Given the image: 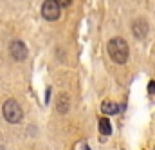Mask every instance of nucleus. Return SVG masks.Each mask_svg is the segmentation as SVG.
<instances>
[{
    "label": "nucleus",
    "instance_id": "6e6552de",
    "mask_svg": "<svg viewBox=\"0 0 155 150\" xmlns=\"http://www.w3.org/2000/svg\"><path fill=\"white\" fill-rule=\"evenodd\" d=\"M99 132L103 136H110L112 134V125H110V121L107 118H101L99 119Z\"/></svg>",
    "mask_w": 155,
    "mask_h": 150
},
{
    "label": "nucleus",
    "instance_id": "39448f33",
    "mask_svg": "<svg viewBox=\"0 0 155 150\" xmlns=\"http://www.w3.org/2000/svg\"><path fill=\"white\" fill-rule=\"evenodd\" d=\"M124 111V105H117V103H114V101H103L101 103V112L108 114V116H112V114H119Z\"/></svg>",
    "mask_w": 155,
    "mask_h": 150
},
{
    "label": "nucleus",
    "instance_id": "0eeeda50",
    "mask_svg": "<svg viewBox=\"0 0 155 150\" xmlns=\"http://www.w3.org/2000/svg\"><path fill=\"white\" fill-rule=\"evenodd\" d=\"M69 96L67 94H61L60 98H58V103H56V109H58V112L60 114H65L69 111Z\"/></svg>",
    "mask_w": 155,
    "mask_h": 150
},
{
    "label": "nucleus",
    "instance_id": "9d476101",
    "mask_svg": "<svg viewBox=\"0 0 155 150\" xmlns=\"http://www.w3.org/2000/svg\"><path fill=\"white\" fill-rule=\"evenodd\" d=\"M148 92H150V94H155V81H150V85H148Z\"/></svg>",
    "mask_w": 155,
    "mask_h": 150
},
{
    "label": "nucleus",
    "instance_id": "20e7f679",
    "mask_svg": "<svg viewBox=\"0 0 155 150\" xmlns=\"http://www.w3.org/2000/svg\"><path fill=\"white\" fill-rule=\"evenodd\" d=\"M9 53H11V56L15 58V60H18V62H22V60H25L27 58V47H25V43L22 42V40H13L11 43H9Z\"/></svg>",
    "mask_w": 155,
    "mask_h": 150
},
{
    "label": "nucleus",
    "instance_id": "7ed1b4c3",
    "mask_svg": "<svg viewBox=\"0 0 155 150\" xmlns=\"http://www.w3.org/2000/svg\"><path fill=\"white\" fill-rule=\"evenodd\" d=\"M60 15H61V7H60V4L56 0H45L41 4V16L45 20H51V22L58 20Z\"/></svg>",
    "mask_w": 155,
    "mask_h": 150
},
{
    "label": "nucleus",
    "instance_id": "423d86ee",
    "mask_svg": "<svg viewBox=\"0 0 155 150\" xmlns=\"http://www.w3.org/2000/svg\"><path fill=\"white\" fill-rule=\"evenodd\" d=\"M132 31H134L135 38H144L148 35V24L144 20H135L132 26Z\"/></svg>",
    "mask_w": 155,
    "mask_h": 150
},
{
    "label": "nucleus",
    "instance_id": "f257e3e1",
    "mask_svg": "<svg viewBox=\"0 0 155 150\" xmlns=\"http://www.w3.org/2000/svg\"><path fill=\"white\" fill-rule=\"evenodd\" d=\"M107 51H108L110 58H112L116 63H126L128 54H130L128 43H126L123 38H112V40L108 42V45H107Z\"/></svg>",
    "mask_w": 155,
    "mask_h": 150
},
{
    "label": "nucleus",
    "instance_id": "f03ea898",
    "mask_svg": "<svg viewBox=\"0 0 155 150\" xmlns=\"http://www.w3.org/2000/svg\"><path fill=\"white\" fill-rule=\"evenodd\" d=\"M2 114H4V118L9 121V123H18L20 119H22V107L18 105V101L16 100H7L5 103H4V107H2Z\"/></svg>",
    "mask_w": 155,
    "mask_h": 150
},
{
    "label": "nucleus",
    "instance_id": "1a4fd4ad",
    "mask_svg": "<svg viewBox=\"0 0 155 150\" xmlns=\"http://www.w3.org/2000/svg\"><path fill=\"white\" fill-rule=\"evenodd\" d=\"M56 2L60 4V7H67V5H71L72 0H56Z\"/></svg>",
    "mask_w": 155,
    "mask_h": 150
}]
</instances>
